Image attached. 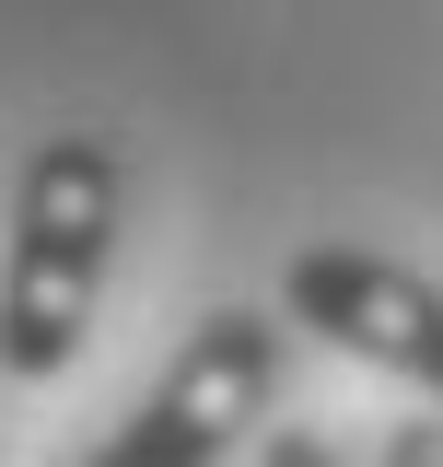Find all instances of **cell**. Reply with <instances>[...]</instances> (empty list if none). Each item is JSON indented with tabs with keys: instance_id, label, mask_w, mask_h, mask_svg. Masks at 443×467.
Wrapping results in <instances>:
<instances>
[{
	"instance_id": "6da1fadb",
	"label": "cell",
	"mask_w": 443,
	"mask_h": 467,
	"mask_svg": "<svg viewBox=\"0 0 443 467\" xmlns=\"http://www.w3.org/2000/svg\"><path fill=\"white\" fill-rule=\"evenodd\" d=\"M117 223H129V152L106 129H58V140L24 152L12 245H0V374L12 386H47V374L82 362Z\"/></svg>"
},
{
	"instance_id": "7a4b0ae2",
	"label": "cell",
	"mask_w": 443,
	"mask_h": 467,
	"mask_svg": "<svg viewBox=\"0 0 443 467\" xmlns=\"http://www.w3.org/2000/svg\"><path fill=\"white\" fill-rule=\"evenodd\" d=\"M280 327L292 316H269V304H211L82 467H233V444L280 398Z\"/></svg>"
},
{
	"instance_id": "3957f363",
	"label": "cell",
	"mask_w": 443,
	"mask_h": 467,
	"mask_svg": "<svg viewBox=\"0 0 443 467\" xmlns=\"http://www.w3.org/2000/svg\"><path fill=\"white\" fill-rule=\"evenodd\" d=\"M280 316L315 327L327 350H350V362L397 374V386H420V398L443 409V281H420L408 257H374V245H292Z\"/></svg>"
},
{
	"instance_id": "277c9868",
	"label": "cell",
	"mask_w": 443,
	"mask_h": 467,
	"mask_svg": "<svg viewBox=\"0 0 443 467\" xmlns=\"http://www.w3.org/2000/svg\"><path fill=\"white\" fill-rule=\"evenodd\" d=\"M374 467H443V420H386Z\"/></svg>"
},
{
	"instance_id": "5b68a950",
	"label": "cell",
	"mask_w": 443,
	"mask_h": 467,
	"mask_svg": "<svg viewBox=\"0 0 443 467\" xmlns=\"http://www.w3.org/2000/svg\"><path fill=\"white\" fill-rule=\"evenodd\" d=\"M257 467H350V456H338L327 432H304V420H292V432H269V456H257Z\"/></svg>"
}]
</instances>
